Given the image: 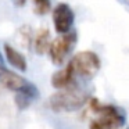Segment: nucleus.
<instances>
[{
  "mask_svg": "<svg viewBox=\"0 0 129 129\" xmlns=\"http://www.w3.org/2000/svg\"><path fill=\"white\" fill-rule=\"evenodd\" d=\"M11 2L15 7H22V6H25V3H26V0H11Z\"/></svg>",
  "mask_w": 129,
  "mask_h": 129,
  "instance_id": "f8f14e48",
  "label": "nucleus"
},
{
  "mask_svg": "<svg viewBox=\"0 0 129 129\" xmlns=\"http://www.w3.org/2000/svg\"><path fill=\"white\" fill-rule=\"evenodd\" d=\"M4 68V60H3V56L0 53V70H3Z\"/></svg>",
  "mask_w": 129,
  "mask_h": 129,
  "instance_id": "ddd939ff",
  "label": "nucleus"
},
{
  "mask_svg": "<svg viewBox=\"0 0 129 129\" xmlns=\"http://www.w3.org/2000/svg\"><path fill=\"white\" fill-rule=\"evenodd\" d=\"M4 53H6V58L14 68H17L18 71H26V58L24 57L22 53L14 49L10 45H4Z\"/></svg>",
  "mask_w": 129,
  "mask_h": 129,
  "instance_id": "1a4fd4ad",
  "label": "nucleus"
},
{
  "mask_svg": "<svg viewBox=\"0 0 129 129\" xmlns=\"http://www.w3.org/2000/svg\"><path fill=\"white\" fill-rule=\"evenodd\" d=\"M34 46L36 53L43 54L46 53V50H49L50 47V34L47 29H40L36 34V36L34 38Z\"/></svg>",
  "mask_w": 129,
  "mask_h": 129,
  "instance_id": "9d476101",
  "label": "nucleus"
},
{
  "mask_svg": "<svg viewBox=\"0 0 129 129\" xmlns=\"http://www.w3.org/2000/svg\"><path fill=\"white\" fill-rule=\"evenodd\" d=\"M67 67L71 70L75 79H92L100 70V58L93 51H79L71 58Z\"/></svg>",
  "mask_w": 129,
  "mask_h": 129,
  "instance_id": "7ed1b4c3",
  "label": "nucleus"
},
{
  "mask_svg": "<svg viewBox=\"0 0 129 129\" xmlns=\"http://www.w3.org/2000/svg\"><path fill=\"white\" fill-rule=\"evenodd\" d=\"M74 20H75V15H74V11L68 4L65 3H58L53 10V24L54 28L58 34L64 35L68 34L74 24Z\"/></svg>",
  "mask_w": 129,
  "mask_h": 129,
  "instance_id": "39448f33",
  "label": "nucleus"
},
{
  "mask_svg": "<svg viewBox=\"0 0 129 129\" xmlns=\"http://www.w3.org/2000/svg\"><path fill=\"white\" fill-rule=\"evenodd\" d=\"M34 4H35V13L39 15L49 13L51 9L50 0H34Z\"/></svg>",
  "mask_w": 129,
  "mask_h": 129,
  "instance_id": "9b49d317",
  "label": "nucleus"
},
{
  "mask_svg": "<svg viewBox=\"0 0 129 129\" xmlns=\"http://www.w3.org/2000/svg\"><path fill=\"white\" fill-rule=\"evenodd\" d=\"M0 83L3 85L6 89L11 90V92H21L26 85L29 83L25 78H22L21 75L15 72H11L7 68L0 70Z\"/></svg>",
  "mask_w": 129,
  "mask_h": 129,
  "instance_id": "423d86ee",
  "label": "nucleus"
},
{
  "mask_svg": "<svg viewBox=\"0 0 129 129\" xmlns=\"http://www.w3.org/2000/svg\"><path fill=\"white\" fill-rule=\"evenodd\" d=\"M74 81H75V78H74L72 72L68 67L54 72L51 76V85L56 89H68L74 83Z\"/></svg>",
  "mask_w": 129,
  "mask_h": 129,
  "instance_id": "6e6552de",
  "label": "nucleus"
},
{
  "mask_svg": "<svg viewBox=\"0 0 129 129\" xmlns=\"http://www.w3.org/2000/svg\"><path fill=\"white\" fill-rule=\"evenodd\" d=\"M38 97H39V90H38V87L32 83H28L21 92H18L15 94V104H17V107L20 110H25Z\"/></svg>",
  "mask_w": 129,
  "mask_h": 129,
  "instance_id": "0eeeda50",
  "label": "nucleus"
},
{
  "mask_svg": "<svg viewBox=\"0 0 129 129\" xmlns=\"http://www.w3.org/2000/svg\"><path fill=\"white\" fill-rule=\"evenodd\" d=\"M76 45V34L75 32H68L61 36H58L57 39H54L50 43L49 47V54L50 58L54 64L60 65L65 61V58L68 57V54L72 51V49Z\"/></svg>",
  "mask_w": 129,
  "mask_h": 129,
  "instance_id": "20e7f679",
  "label": "nucleus"
},
{
  "mask_svg": "<svg viewBox=\"0 0 129 129\" xmlns=\"http://www.w3.org/2000/svg\"><path fill=\"white\" fill-rule=\"evenodd\" d=\"M87 103V94L79 89H62L49 97V107L54 112H72Z\"/></svg>",
  "mask_w": 129,
  "mask_h": 129,
  "instance_id": "f03ea898",
  "label": "nucleus"
},
{
  "mask_svg": "<svg viewBox=\"0 0 129 129\" xmlns=\"http://www.w3.org/2000/svg\"><path fill=\"white\" fill-rule=\"evenodd\" d=\"M96 117L90 122L89 129H121L125 123V115L115 106L101 104L97 100L90 101Z\"/></svg>",
  "mask_w": 129,
  "mask_h": 129,
  "instance_id": "f257e3e1",
  "label": "nucleus"
}]
</instances>
